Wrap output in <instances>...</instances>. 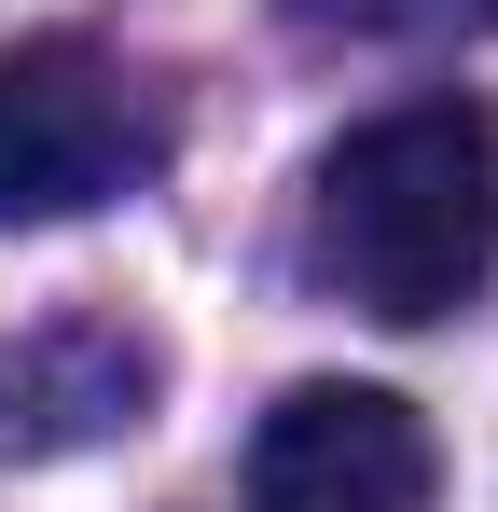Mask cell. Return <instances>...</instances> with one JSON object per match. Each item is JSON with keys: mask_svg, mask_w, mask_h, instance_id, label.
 <instances>
[{"mask_svg": "<svg viewBox=\"0 0 498 512\" xmlns=\"http://www.w3.org/2000/svg\"><path fill=\"white\" fill-rule=\"evenodd\" d=\"M319 277L402 333L498 277V125L471 97H402L319 153Z\"/></svg>", "mask_w": 498, "mask_h": 512, "instance_id": "obj_1", "label": "cell"}, {"mask_svg": "<svg viewBox=\"0 0 498 512\" xmlns=\"http://www.w3.org/2000/svg\"><path fill=\"white\" fill-rule=\"evenodd\" d=\"M166 167V111L125 84L97 42H14L0 56V236L14 222H83Z\"/></svg>", "mask_w": 498, "mask_h": 512, "instance_id": "obj_2", "label": "cell"}, {"mask_svg": "<svg viewBox=\"0 0 498 512\" xmlns=\"http://www.w3.org/2000/svg\"><path fill=\"white\" fill-rule=\"evenodd\" d=\"M249 512H443V443L402 388H291L249 429Z\"/></svg>", "mask_w": 498, "mask_h": 512, "instance_id": "obj_3", "label": "cell"}, {"mask_svg": "<svg viewBox=\"0 0 498 512\" xmlns=\"http://www.w3.org/2000/svg\"><path fill=\"white\" fill-rule=\"evenodd\" d=\"M139 402H153V346L111 319H56V333L0 346V443H28V457L111 443V429H139Z\"/></svg>", "mask_w": 498, "mask_h": 512, "instance_id": "obj_4", "label": "cell"}, {"mask_svg": "<svg viewBox=\"0 0 498 512\" xmlns=\"http://www.w3.org/2000/svg\"><path fill=\"white\" fill-rule=\"evenodd\" d=\"M388 28H498V0H374Z\"/></svg>", "mask_w": 498, "mask_h": 512, "instance_id": "obj_5", "label": "cell"}]
</instances>
